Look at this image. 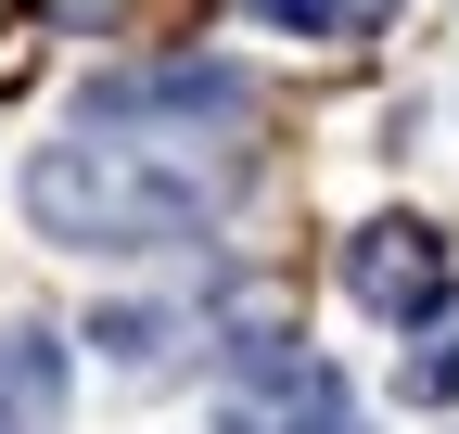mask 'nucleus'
Wrapping results in <instances>:
<instances>
[{
  "label": "nucleus",
  "mask_w": 459,
  "mask_h": 434,
  "mask_svg": "<svg viewBox=\"0 0 459 434\" xmlns=\"http://www.w3.org/2000/svg\"><path fill=\"white\" fill-rule=\"evenodd\" d=\"M153 141V128H243V77H217V65H166V77H102L90 90V141Z\"/></svg>",
  "instance_id": "7ed1b4c3"
},
{
  "label": "nucleus",
  "mask_w": 459,
  "mask_h": 434,
  "mask_svg": "<svg viewBox=\"0 0 459 434\" xmlns=\"http://www.w3.org/2000/svg\"><path fill=\"white\" fill-rule=\"evenodd\" d=\"M26 217L77 256H153L217 217V167H166L153 141H65L26 167Z\"/></svg>",
  "instance_id": "f257e3e1"
},
{
  "label": "nucleus",
  "mask_w": 459,
  "mask_h": 434,
  "mask_svg": "<svg viewBox=\"0 0 459 434\" xmlns=\"http://www.w3.org/2000/svg\"><path fill=\"white\" fill-rule=\"evenodd\" d=\"M344 294L383 307V319H434L446 307V243L421 230V217H370V230L344 243Z\"/></svg>",
  "instance_id": "20e7f679"
},
{
  "label": "nucleus",
  "mask_w": 459,
  "mask_h": 434,
  "mask_svg": "<svg viewBox=\"0 0 459 434\" xmlns=\"http://www.w3.org/2000/svg\"><path fill=\"white\" fill-rule=\"evenodd\" d=\"M51 26H128V0H39Z\"/></svg>",
  "instance_id": "6e6552de"
},
{
  "label": "nucleus",
  "mask_w": 459,
  "mask_h": 434,
  "mask_svg": "<svg viewBox=\"0 0 459 434\" xmlns=\"http://www.w3.org/2000/svg\"><path fill=\"white\" fill-rule=\"evenodd\" d=\"M395 13V0H281V26H294V39H370Z\"/></svg>",
  "instance_id": "0eeeda50"
},
{
  "label": "nucleus",
  "mask_w": 459,
  "mask_h": 434,
  "mask_svg": "<svg viewBox=\"0 0 459 434\" xmlns=\"http://www.w3.org/2000/svg\"><path fill=\"white\" fill-rule=\"evenodd\" d=\"M332 421H344V384L307 345H255L217 384V434H332Z\"/></svg>",
  "instance_id": "f03ea898"
},
{
  "label": "nucleus",
  "mask_w": 459,
  "mask_h": 434,
  "mask_svg": "<svg viewBox=\"0 0 459 434\" xmlns=\"http://www.w3.org/2000/svg\"><path fill=\"white\" fill-rule=\"evenodd\" d=\"M51 421H65V345L13 319L0 333V434H51Z\"/></svg>",
  "instance_id": "39448f33"
},
{
  "label": "nucleus",
  "mask_w": 459,
  "mask_h": 434,
  "mask_svg": "<svg viewBox=\"0 0 459 434\" xmlns=\"http://www.w3.org/2000/svg\"><path fill=\"white\" fill-rule=\"evenodd\" d=\"M395 396H409V409H446V396H459V307L421 319V345L395 358Z\"/></svg>",
  "instance_id": "423d86ee"
}]
</instances>
